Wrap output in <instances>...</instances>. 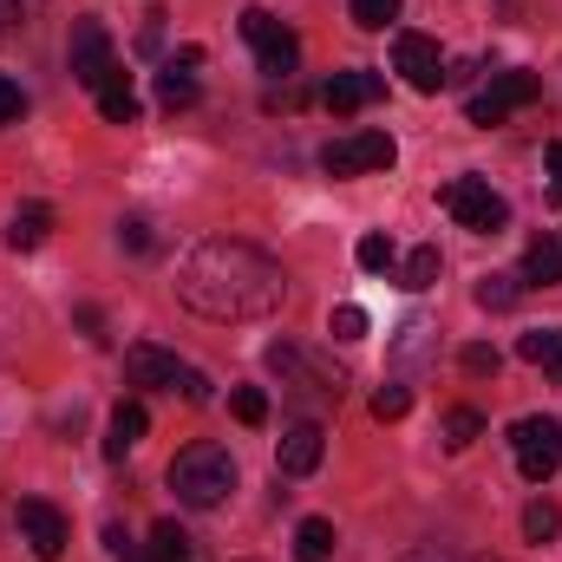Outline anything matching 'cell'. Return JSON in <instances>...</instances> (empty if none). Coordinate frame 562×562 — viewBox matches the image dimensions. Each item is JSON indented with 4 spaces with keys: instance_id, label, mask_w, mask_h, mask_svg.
Instances as JSON below:
<instances>
[{
    "instance_id": "34",
    "label": "cell",
    "mask_w": 562,
    "mask_h": 562,
    "mask_svg": "<svg viewBox=\"0 0 562 562\" xmlns=\"http://www.w3.org/2000/svg\"><path fill=\"white\" fill-rule=\"evenodd\" d=\"M497 367H504V353H497V347H484V340H477V347H464V373H477V380H484V373H497Z\"/></svg>"
},
{
    "instance_id": "11",
    "label": "cell",
    "mask_w": 562,
    "mask_h": 562,
    "mask_svg": "<svg viewBox=\"0 0 562 562\" xmlns=\"http://www.w3.org/2000/svg\"><path fill=\"white\" fill-rule=\"evenodd\" d=\"M13 524H20L26 550H33L40 562H59V557H66V517H59V510H53L46 497H20Z\"/></svg>"
},
{
    "instance_id": "2",
    "label": "cell",
    "mask_w": 562,
    "mask_h": 562,
    "mask_svg": "<svg viewBox=\"0 0 562 562\" xmlns=\"http://www.w3.org/2000/svg\"><path fill=\"white\" fill-rule=\"evenodd\" d=\"M170 491H177V504H190V510H216V504L236 491V458H229L223 445L196 438V445H183V451L170 458Z\"/></svg>"
},
{
    "instance_id": "26",
    "label": "cell",
    "mask_w": 562,
    "mask_h": 562,
    "mask_svg": "<svg viewBox=\"0 0 562 562\" xmlns=\"http://www.w3.org/2000/svg\"><path fill=\"white\" fill-rule=\"evenodd\" d=\"M517 294H524V276H484L477 281V307H517Z\"/></svg>"
},
{
    "instance_id": "15",
    "label": "cell",
    "mask_w": 562,
    "mask_h": 562,
    "mask_svg": "<svg viewBox=\"0 0 562 562\" xmlns=\"http://www.w3.org/2000/svg\"><path fill=\"white\" fill-rule=\"evenodd\" d=\"M144 431H150V413H144L138 400H119L112 406V425H105V458H125Z\"/></svg>"
},
{
    "instance_id": "18",
    "label": "cell",
    "mask_w": 562,
    "mask_h": 562,
    "mask_svg": "<svg viewBox=\"0 0 562 562\" xmlns=\"http://www.w3.org/2000/svg\"><path fill=\"white\" fill-rule=\"evenodd\" d=\"M517 353H524L530 367H543L550 380H562V327H530V334L517 340Z\"/></svg>"
},
{
    "instance_id": "20",
    "label": "cell",
    "mask_w": 562,
    "mask_h": 562,
    "mask_svg": "<svg viewBox=\"0 0 562 562\" xmlns=\"http://www.w3.org/2000/svg\"><path fill=\"white\" fill-rule=\"evenodd\" d=\"M144 562H196L190 530H177V524H157V530H150V550H144Z\"/></svg>"
},
{
    "instance_id": "8",
    "label": "cell",
    "mask_w": 562,
    "mask_h": 562,
    "mask_svg": "<svg viewBox=\"0 0 562 562\" xmlns=\"http://www.w3.org/2000/svg\"><path fill=\"white\" fill-rule=\"evenodd\" d=\"M243 40L256 46V66H262L269 79H294V66H301V40L281 26L276 13L249 7V13H243Z\"/></svg>"
},
{
    "instance_id": "6",
    "label": "cell",
    "mask_w": 562,
    "mask_h": 562,
    "mask_svg": "<svg viewBox=\"0 0 562 562\" xmlns=\"http://www.w3.org/2000/svg\"><path fill=\"white\" fill-rule=\"evenodd\" d=\"M510 451H517V471L530 477V484H550L562 464V419L550 413H530V419L510 425Z\"/></svg>"
},
{
    "instance_id": "1",
    "label": "cell",
    "mask_w": 562,
    "mask_h": 562,
    "mask_svg": "<svg viewBox=\"0 0 562 562\" xmlns=\"http://www.w3.org/2000/svg\"><path fill=\"white\" fill-rule=\"evenodd\" d=\"M288 294L276 256H262L256 243H236V236H210L183 256L177 269V301L196 307L203 321H269Z\"/></svg>"
},
{
    "instance_id": "12",
    "label": "cell",
    "mask_w": 562,
    "mask_h": 562,
    "mask_svg": "<svg viewBox=\"0 0 562 562\" xmlns=\"http://www.w3.org/2000/svg\"><path fill=\"white\" fill-rule=\"evenodd\" d=\"M393 66H400V79H406L413 92H438V86H445V53H438V40H425V33H400V40H393Z\"/></svg>"
},
{
    "instance_id": "22",
    "label": "cell",
    "mask_w": 562,
    "mask_h": 562,
    "mask_svg": "<svg viewBox=\"0 0 562 562\" xmlns=\"http://www.w3.org/2000/svg\"><path fill=\"white\" fill-rule=\"evenodd\" d=\"M157 99L177 112V105H196V79H190V66L183 59H170L164 72H157Z\"/></svg>"
},
{
    "instance_id": "31",
    "label": "cell",
    "mask_w": 562,
    "mask_h": 562,
    "mask_svg": "<svg viewBox=\"0 0 562 562\" xmlns=\"http://www.w3.org/2000/svg\"><path fill=\"white\" fill-rule=\"evenodd\" d=\"M229 406H236V419H243V425L269 419V393H262V386H236V393H229Z\"/></svg>"
},
{
    "instance_id": "30",
    "label": "cell",
    "mask_w": 562,
    "mask_h": 562,
    "mask_svg": "<svg viewBox=\"0 0 562 562\" xmlns=\"http://www.w3.org/2000/svg\"><path fill=\"white\" fill-rule=\"evenodd\" d=\"M406 413H413V393H406V386H380V393H373V419L380 425L406 419Z\"/></svg>"
},
{
    "instance_id": "29",
    "label": "cell",
    "mask_w": 562,
    "mask_h": 562,
    "mask_svg": "<svg viewBox=\"0 0 562 562\" xmlns=\"http://www.w3.org/2000/svg\"><path fill=\"white\" fill-rule=\"evenodd\" d=\"M347 7H353V20H360L367 33H380V26L400 20V0H347Z\"/></svg>"
},
{
    "instance_id": "4",
    "label": "cell",
    "mask_w": 562,
    "mask_h": 562,
    "mask_svg": "<svg viewBox=\"0 0 562 562\" xmlns=\"http://www.w3.org/2000/svg\"><path fill=\"white\" fill-rule=\"evenodd\" d=\"M438 203L451 210L458 229H477V236H497V229L510 223V203H504L484 177H451V183L438 190Z\"/></svg>"
},
{
    "instance_id": "3",
    "label": "cell",
    "mask_w": 562,
    "mask_h": 562,
    "mask_svg": "<svg viewBox=\"0 0 562 562\" xmlns=\"http://www.w3.org/2000/svg\"><path fill=\"white\" fill-rule=\"evenodd\" d=\"M269 367L281 373L288 400H301V406H334V400H340V386H347V373H340V367H321V360H307V353H301V347H288V340H269Z\"/></svg>"
},
{
    "instance_id": "21",
    "label": "cell",
    "mask_w": 562,
    "mask_h": 562,
    "mask_svg": "<svg viewBox=\"0 0 562 562\" xmlns=\"http://www.w3.org/2000/svg\"><path fill=\"white\" fill-rule=\"evenodd\" d=\"M327 557H334V524L327 517H307L294 530V562H327Z\"/></svg>"
},
{
    "instance_id": "9",
    "label": "cell",
    "mask_w": 562,
    "mask_h": 562,
    "mask_svg": "<svg viewBox=\"0 0 562 562\" xmlns=\"http://www.w3.org/2000/svg\"><path fill=\"white\" fill-rule=\"evenodd\" d=\"M393 138L386 132H347V138H334L321 150V170L327 177H367V170H393Z\"/></svg>"
},
{
    "instance_id": "36",
    "label": "cell",
    "mask_w": 562,
    "mask_h": 562,
    "mask_svg": "<svg viewBox=\"0 0 562 562\" xmlns=\"http://www.w3.org/2000/svg\"><path fill=\"white\" fill-rule=\"evenodd\" d=\"M400 562H464V557H451L445 543H419V550H406Z\"/></svg>"
},
{
    "instance_id": "35",
    "label": "cell",
    "mask_w": 562,
    "mask_h": 562,
    "mask_svg": "<svg viewBox=\"0 0 562 562\" xmlns=\"http://www.w3.org/2000/svg\"><path fill=\"white\" fill-rule=\"evenodd\" d=\"M20 112H26V92H20V86H13V79L0 72V125H13Z\"/></svg>"
},
{
    "instance_id": "17",
    "label": "cell",
    "mask_w": 562,
    "mask_h": 562,
    "mask_svg": "<svg viewBox=\"0 0 562 562\" xmlns=\"http://www.w3.org/2000/svg\"><path fill=\"white\" fill-rule=\"evenodd\" d=\"M46 236H53V210H46V203H20L13 223H7V243H13V249H40Z\"/></svg>"
},
{
    "instance_id": "13",
    "label": "cell",
    "mask_w": 562,
    "mask_h": 562,
    "mask_svg": "<svg viewBox=\"0 0 562 562\" xmlns=\"http://www.w3.org/2000/svg\"><path fill=\"white\" fill-rule=\"evenodd\" d=\"M321 451H327V431L314 419H294L276 445V471L281 477H307V471H321Z\"/></svg>"
},
{
    "instance_id": "7",
    "label": "cell",
    "mask_w": 562,
    "mask_h": 562,
    "mask_svg": "<svg viewBox=\"0 0 562 562\" xmlns=\"http://www.w3.org/2000/svg\"><path fill=\"white\" fill-rule=\"evenodd\" d=\"M537 99H543V79H537V72H497L484 92H471L464 112H471V125L491 132V125H504L510 112H524V105H537Z\"/></svg>"
},
{
    "instance_id": "33",
    "label": "cell",
    "mask_w": 562,
    "mask_h": 562,
    "mask_svg": "<svg viewBox=\"0 0 562 562\" xmlns=\"http://www.w3.org/2000/svg\"><path fill=\"white\" fill-rule=\"evenodd\" d=\"M150 243H157V236H150V223H144V216H125V223H119V249L150 256Z\"/></svg>"
},
{
    "instance_id": "16",
    "label": "cell",
    "mask_w": 562,
    "mask_h": 562,
    "mask_svg": "<svg viewBox=\"0 0 562 562\" xmlns=\"http://www.w3.org/2000/svg\"><path fill=\"white\" fill-rule=\"evenodd\" d=\"M524 281H530V288H557L562 281V236L557 229H543V236L524 249Z\"/></svg>"
},
{
    "instance_id": "24",
    "label": "cell",
    "mask_w": 562,
    "mask_h": 562,
    "mask_svg": "<svg viewBox=\"0 0 562 562\" xmlns=\"http://www.w3.org/2000/svg\"><path fill=\"white\" fill-rule=\"evenodd\" d=\"M477 438H484V413H477V406H451V413H445V445H451V451H464V445H477Z\"/></svg>"
},
{
    "instance_id": "38",
    "label": "cell",
    "mask_w": 562,
    "mask_h": 562,
    "mask_svg": "<svg viewBox=\"0 0 562 562\" xmlns=\"http://www.w3.org/2000/svg\"><path fill=\"white\" fill-rule=\"evenodd\" d=\"M20 7H26V0H0V26H7V20H20Z\"/></svg>"
},
{
    "instance_id": "25",
    "label": "cell",
    "mask_w": 562,
    "mask_h": 562,
    "mask_svg": "<svg viewBox=\"0 0 562 562\" xmlns=\"http://www.w3.org/2000/svg\"><path fill=\"white\" fill-rule=\"evenodd\" d=\"M353 262H360L367 276H386V269L400 262V249H393V236H380V229H373V236H360V249H353Z\"/></svg>"
},
{
    "instance_id": "14",
    "label": "cell",
    "mask_w": 562,
    "mask_h": 562,
    "mask_svg": "<svg viewBox=\"0 0 562 562\" xmlns=\"http://www.w3.org/2000/svg\"><path fill=\"white\" fill-rule=\"evenodd\" d=\"M380 92H386V79H380V72H334V79H327V92H321V105H327L334 119H353V112H367Z\"/></svg>"
},
{
    "instance_id": "5",
    "label": "cell",
    "mask_w": 562,
    "mask_h": 562,
    "mask_svg": "<svg viewBox=\"0 0 562 562\" xmlns=\"http://www.w3.org/2000/svg\"><path fill=\"white\" fill-rule=\"evenodd\" d=\"M125 380H132V386L183 393L190 406H203V400H210V380H203L196 367H183L177 353H164V347H132V353H125Z\"/></svg>"
},
{
    "instance_id": "19",
    "label": "cell",
    "mask_w": 562,
    "mask_h": 562,
    "mask_svg": "<svg viewBox=\"0 0 562 562\" xmlns=\"http://www.w3.org/2000/svg\"><path fill=\"white\" fill-rule=\"evenodd\" d=\"M99 119H105V125H138V92H132V79H125V72L99 92Z\"/></svg>"
},
{
    "instance_id": "23",
    "label": "cell",
    "mask_w": 562,
    "mask_h": 562,
    "mask_svg": "<svg viewBox=\"0 0 562 562\" xmlns=\"http://www.w3.org/2000/svg\"><path fill=\"white\" fill-rule=\"evenodd\" d=\"M425 353H431V321L413 314V321L400 327V340H393V360H400V367H419Z\"/></svg>"
},
{
    "instance_id": "27",
    "label": "cell",
    "mask_w": 562,
    "mask_h": 562,
    "mask_svg": "<svg viewBox=\"0 0 562 562\" xmlns=\"http://www.w3.org/2000/svg\"><path fill=\"white\" fill-rule=\"evenodd\" d=\"M557 530H562V510L550 504V497H537V504L524 510V537H530V543H550Z\"/></svg>"
},
{
    "instance_id": "10",
    "label": "cell",
    "mask_w": 562,
    "mask_h": 562,
    "mask_svg": "<svg viewBox=\"0 0 562 562\" xmlns=\"http://www.w3.org/2000/svg\"><path fill=\"white\" fill-rule=\"evenodd\" d=\"M66 59H72V79H79V86H92V92H105V86L119 79L112 33H105L99 20H79V26H72V46H66Z\"/></svg>"
},
{
    "instance_id": "28",
    "label": "cell",
    "mask_w": 562,
    "mask_h": 562,
    "mask_svg": "<svg viewBox=\"0 0 562 562\" xmlns=\"http://www.w3.org/2000/svg\"><path fill=\"white\" fill-rule=\"evenodd\" d=\"M438 269H445V262H438V249L425 243V249H413V256H406V269H400V276H406V288H431V281H438Z\"/></svg>"
},
{
    "instance_id": "32",
    "label": "cell",
    "mask_w": 562,
    "mask_h": 562,
    "mask_svg": "<svg viewBox=\"0 0 562 562\" xmlns=\"http://www.w3.org/2000/svg\"><path fill=\"white\" fill-rule=\"evenodd\" d=\"M327 334H334V340H367V307H334Z\"/></svg>"
},
{
    "instance_id": "37",
    "label": "cell",
    "mask_w": 562,
    "mask_h": 562,
    "mask_svg": "<svg viewBox=\"0 0 562 562\" xmlns=\"http://www.w3.org/2000/svg\"><path fill=\"white\" fill-rule=\"evenodd\" d=\"M543 164H550V177H557V183H562V138L550 144V150H543Z\"/></svg>"
}]
</instances>
